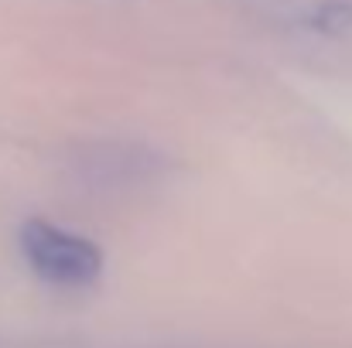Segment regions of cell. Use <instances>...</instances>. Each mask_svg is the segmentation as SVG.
I'll return each instance as SVG.
<instances>
[{
  "mask_svg": "<svg viewBox=\"0 0 352 348\" xmlns=\"http://www.w3.org/2000/svg\"><path fill=\"white\" fill-rule=\"evenodd\" d=\"M21 249L31 270L52 283H65V287L93 283L103 270V253L86 235L65 232L41 219L21 229Z\"/></svg>",
  "mask_w": 352,
  "mask_h": 348,
  "instance_id": "cell-1",
  "label": "cell"
}]
</instances>
